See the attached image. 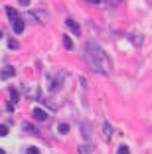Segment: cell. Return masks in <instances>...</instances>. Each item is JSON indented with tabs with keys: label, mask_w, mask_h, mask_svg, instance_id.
Here are the masks:
<instances>
[{
	"label": "cell",
	"mask_w": 152,
	"mask_h": 154,
	"mask_svg": "<svg viewBox=\"0 0 152 154\" xmlns=\"http://www.w3.org/2000/svg\"><path fill=\"white\" fill-rule=\"evenodd\" d=\"M116 154H130V150H129V146H119V150H116Z\"/></svg>",
	"instance_id": "obj_14"
},
{
	"label": "cell",
	"mask_w": 152,
	"mask_h": 154,
	"mask_svg": "<svg viewBox=\"0 0 152 154\" xmlns=\"http://www.w3.org/2000/svg\"><path fill=\"white\" fill-rule=\"evenodd\" d=\"M34 119H36V121H45V119H48V113H45L44 109H34Z\"/></svg>",
	"instance_id": "obj_7"
},
{
	"label": "cell",
	"mask_w": 152,
	"mask_h": 154,
	"mask_svg": "<svg viewBox=\"0 0 152 154\" xmlns=\"http://www.w3.org/2000/svg\"><path fill=\"white\" fill-rule=\"evenodd\" d=\"M85 2H89V4H101V0H85Z\"/></svg>",
	"instance_id": "obj_19"
},
{
	"label": "cell",
	"mask_w": 152,
	"mask_h": 154,
	"mask_svg": "<svg viewBox=\"0 0 152 154\" xmlns=\"http://www.w3.org/2000/svg\"><path fill=\"white\" fill-rule=\"evenodd\" d=\"M18 40H14V38H12V40H8V48H10V50H18Z\"/></svg>",
	"instance_id": "obj_13"
},
{
	"label": "cell",
	"mask_w": 152,
	"mask_h": 154,
	"mask_svg": "<svg viewBox=\"0 0 152 154\" xmlns=\"http://www.w3.org/2000/svg\"><path fill=\"white\" fill-rule=\"evenodd\" d=\"M65 26H67V28H69V30L73 32V36H79V34H81V28H79V24H77L75 20L67 18V20H65Z\"/></svg>",
	"instance_id": "obj_3"
},
{
	"label": "cell",
	"mask_w": 152,
	"mask_h": 154,
	"mask_svg": "<svg viewBox=\"0 0 152 154\" xmlns=\"http://www.w3.org/2000/svg\"><path fill=\"white\" fill-rule=\"evenodd\" d=\"M103 136H105V140H111V136H113V127L107 121H103Z\"/></svg>",
	"instance_id": "obj_4"
},
{
	"label": "cell",
	"mask_w": 152,
	"mask_h": 154,
	"mask_svg": "<svg viewBox=\"0 0 152 154\" xmlns=\"http://www.w3.org/2000/svg\"><path fill=\"white\" fill-rule=\"evenodd\" d=\"M28 154H40V150H38L36 146H30V148H28Z\"/></svg>",
	"instance_id": "obj_17"
},
{
	"label": "cell",
	"mask_w": 152,
	"mask_h": 154,
	"mask_svg": "<svg viewBox=\"0 0 152 154\" xmlns=\"http://www.w3.org/2000/svg\"><path fill=\"white\" fill-rule=\"evenodd\" d=\"M18 2H20V6H28L30 4V0H18Z\"/></svg>",
	"instance_id": "obj_18"
},
{
	"label": "cell",
	"mask_w": 152,
	"mask_h": 154,
	"mask_svg": "<svg viewBox=\"0 0 152 154\" xmlns=\"http://www.w3.org/2000/svg\"><path fill=\"white\" fill-rule=\"evenodd\" d=\"M10 97H12V105H14V103H18L20 95H18V91L14 89V87H10Z\"/></svg>",
	"instance_id": "obj_12"
},
{
	"label": "cell",
	"mask_w": 152,
	"mask_h": 154,
	"mask_svg": "<svg viewBox=\"0 0 152 154\" xmlns=\"http://www.w3.org/2000/svg\"><path fill=\"white\" fill-rule=\"evenodd\" d=\"M83 55H85V61L95 73H103V75H109L113 69V61L107 55V51L97 44V42H87L85 50H83Z\"/></svg>",
	"instance_id": "obj_1"
},
{
	"label": "cell",
	"mask_w": 152,
	"mask_h": 154,
	"mask_svg": "<svg viewBox=\"0 0 152 154\" xmlns=\"http://www.w3.org/2000/svg\"><path fill=\"white\" fill-rule=\"evenodd\" d=\"M0 38H2V32H0Z\"/></svg>",
	"instance_id": "obj_21"
},
{
	"label": "cell",
	"mask_w": 152,
	"mask_h": 154,
	"mask_svg": "<svg viewBox=\"0 0 152 154\" xmlns=\"http://www.w3.org/2000/svg\"><path fill=\"white\" fill-rule=\"evenodd\" d=\"M57 132L59 134H67V132H69V125H67V122H61L57 127Z\"/></svg>",
	"instance_id": "obj_11"
},
{
	"label": "cell",
	"mask_w": 152,
	"mask_h": 154,
	"mask_svg": "<svg viewBox=\"0 0 152 154\" xmlns=\"http://www.w3.org/2000/svg\"><path fill=\"white\" fill-rule=\"evenodd\" d=\"M8 134V127L6 125H0V136H6Z\"/></svg>",
	"instance_id": "obj_16"
},
{
	"label": "cell",
	"mask_w": 152,
	"mask_h": 154,
	"mask_svg": "<svg viewBox=\"0 0 152 154\" xmlns=\"http://www.w3.org/2000/svg\"><path fill=\"white\" fill-rule=\"evenodd\" d=\"M22 128H24V131H28V132H34V127H32L30 122H22Z\"/></svg>",
	"instance_id": "obj_15"
},
{
	"label": "cell",
	"mask_w": 152,
	"mask_h": 154,
	"mask_svg": "<svg viewBox=\"0 0 152 154\" xmlns=\"http://www.w3.org/2000/svg\"><path fill=\"white\" fill-rule=\"evenodd\" d=\"M93 152V144H81L79 146V154H91Z\"/></svg>",
	"instance_id": "obj_8"
},
{
	"label": "cell",
	"mask_w": 152,
	"mask_h": 154,
	"mask_svg": "<svg viewBox=\"0 0 152 154\" xmlns=\"http://www.w3.org/2000/svg\"><path fill=\"white\" fill-rule=\"evenodd\" d=\"M14 75H16V71H14V67H10V65L0 71V77H2L4 81H6V79H10V77H14Z\"/></svg>",
	"instance_id": "obj_5"
},
{
	"label": "cell",
	"mask_w": 152,
	"mask_h": 154,
	"mask_svg": "<svg viewBox=\"0 0 152 154\" xmlns=\"http://www.w3.org/2000/svg\"><path fill=\"white\" fill-rule=\"evenodd\" d=\"M0 154H6V152H4V150H2V148H0Z\"/></svg>",
	"instance_id": "obj_20"
},
{
	"label": "cell",
	"mask_w": 152,
	"mask_h": 154,
	"mask_svg": "<svg viewBox=\"0 0 152 154\" xmlns=\"http://www.w3.org/2000/svg\"><path fill=\"white\" fill-rule=\"evenodd\" d=\"M28 18H34L40 24H45L49 20V16H48V12H44V10H30V12H28Z\"/></svg>",
	"instance_id": "obj_2"
},
{
	"label": "cell",
	"mask_w": 152,
	"mask_h": 154,
	"mask_svg": "<svg viewBox=\"0 0 152 154\" xmlns=\"http://www.w3.org/2000/svg\"><path fill=\"white\" fill-rule=\"evenodd\" d=\"M63 45H65L67 50H73V40H71L69 36H67V34L63 36Z\"/></svg>",
	"instance_id": "obj_10"
},
{
	"label": "cell",
	"mask_w": 152,
	"mask_h": 154,
	"mask_svg": "<svg viewBox=\"0 0 152 154\" xmlns=\"http://www.w3.org/2000/svg\"><path fill=\"white\" fill-rule=\"evenodd\" d=\"M6 16H8V20H10L12 24L16 22V20H20V18H18V12H16L12 6H6Z\"/></svg>",
	"instance_id": "obj_6"
},
{
	"label": "cell",
	"mask_w": 152,
	"mask_h": 154,
	"mask_svg": "<svg viewBox=\"0 0 152 154\" xmlns=\"http://www.w3.org/2000/svg\"><path fill=\"white\" fill-rule=\"evenodd\" d=\"M14 32H16V34L24 32V22H22V20H16V22H14Z\"/></svg>",
	"instance_id": "obj_9"
}]
</instances>
